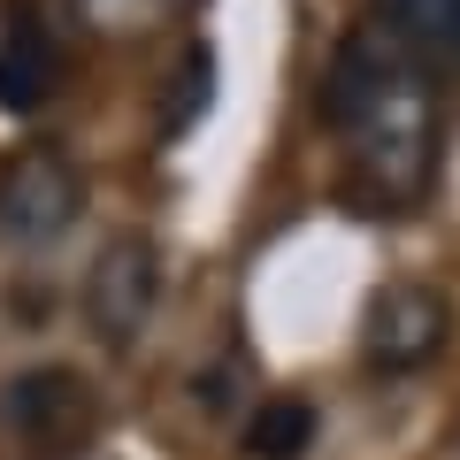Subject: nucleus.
Returning <instances> with one entry per match:
<instances>
[{"label":"nucleus","instance_id":"11","mask_svg":"<svg viewBox=\"0 0 460 460\" xmlns=\"http://www.w3.org/2000/svg\"><path fill=\"white\" fill-rule=\"evenodd\" d=\"M453 54H460V47H453Z\"/></svg>","mask_w":460,"mask_h":460},{"label":"nucleus","instance_id":"3","mask_svg":"<svg viewBox=\"0 0 460 460\" xmlns=\"http://www.w3.org/2000/svg\"><path fill=\"white\" fill-rule=\"evenodd\" d=\"M77 215H84V177H77L69 154L31 146V154H16V162L0 169V238L8 246H23V253L62 246L69 230H77Z\"/></svg>","mask_w":460,"mask_h":460},{"label":"nucleus","instance_id":"10","mask_svg":"<svg viewBox=\"0 0 460 460\" xmlns=\"http://www.w3.org/2000/svg\"><path fill=\"white\" fill-rule=\"evenodd\" d=\"M84 23H100V31H146V23L169 16V0H77Z\"/></svg>","mask_w":460,"mask_h":460},{"label":"nucleus","instance_id":"5","mask_svg":"<svg viewBox=\"0 0 460 460\" xmlns=\"http://www.w3.org/2000/svg\"><path fill=\"white\" fill-rule=\"evenodd\" d=\"M445 338H453V307H445V292H429V284H384V292L368 299V314H361V361L376 368V376H414V368H429L445 353Z\"/></svg>","mask_w":460,"mask_h":460},{"label":"nucleus","instance_id":"6","mask_svg":"<svg viewBox=\"0 0 460 460\" xmlns=\"http://www.w3.org/2000/svg\"><path fill=\"white\" fill-rule=\"evenodd\" d=\"M62 84V39L39 16L31 0H8L0 8V108L8 115H39Z\"/></svg>","mask_w":460,"mask_h":460},{"label":"nucleus","instance_id":"7","mask_svg":"<svg viewBox=\"0 0 460 460\" xmlns=\"http://www.w3.org/2000/svg\"><path fill=\"white\" fill-rule=\"evenodd\" d=\"M376 31L399 47H460V0H376Z\"/></svg>","mask_w":460,"mask_h":460},{"label":"nucleus","instance_id":"9","mask_svg":"<svg viewBox=\"0 0 460 460\" xmlns=\"http://www.w3.org/2000/svg\"><path fill=\"white\" fill-rule=\"evenodd\" d=\"M208 77H215V69H208V54H184V84H177V93H162V131H192V123H199V108H208Z\"/></svg>","mask_w":460,"mask_h":460},{"label":"nucleus","instance_id":"1","mask_svg":"<svg viewBox=\"0 0 460 460\" xmlns=\"http://www.w3.org/2000/svg\"><path fill=\"white\" fill-rule=\"evenodd\" d=\"M323 123L353 154V184H345L353 208L392 215L429 192L445 154V100L429 62L414 47H399L392 31L353 23L338 39V54L323 69Z\"/></svg>","mask_w":460,"mask_h":460},{"label":"nucleus","instance_id":"4","mask_svg":"<svg viewBox=\"0 0 460 460\" xmlns=\"http://www.w3.org/2000/svg\"><path fill=\"white\" fill-rule=\"evenodd\" d=\"M162 307V246L146 230H115L84 269V323L100 345H131Z\"/></svg>","mask_w":460,"mask_h":460},{"label":"nucleus","instance_id":"2","mask_svg":"<svg viewBox=\"0 0 460 460\" xmlns=\"http://www.w3.org/2000/svg\"><path fill=\"white\" fill-rule=\"evenodd\" d=\"M0 422L16 429V445L31 460H69L93 445L100 429V399L77 368H23L8 392H0Z\"/></svg>","mask_w":460,"mask_h":460},{"label":"nucleus","instance_id":"8","mask_svg":"<svg viewBox=\"0 0 460 460\" xmlns=\"http://www.w3.org/2000/svg\"><path fill=\"white\" fill-rule=\"evenodd\" d=\"M307 445H314V407L307 399H269L246 422V453L253 460H299Z\"/></svg>","mask_w":460,"mask_h":460}]
</instances>
